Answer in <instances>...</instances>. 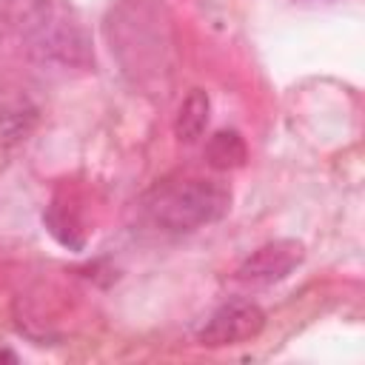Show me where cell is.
Masks as SVG:
<instances>
[{"label": "cell", "mask_w": 365, "mask_h": 365, "mask_svg": "<svg viewBox=\"0 0 365 365\" xmlns=\"http://www.w3.org/2000/svg\"><path fill=\"white\" fill-rule=\"evenodd\" d=\"M0 359H9V362H17V354L9 351V348H0Z\"/></svg>", "instance_id": "cell-9"}, {"label": "cell", "mask_w": 365, "mask_h": 365, "mask_svg": "<svg viewBox=\"0 0 365 365\" xmlns=\"http://www.w3.org/2000/svg\"><path fill=\"white\" fill-rule=\"evenodd\" d=\"M3 17L23 37L31 57L43 63L86 66L91 60L83 29L54 0H3Z\"/></svg>", "instance_id": "cell-1"}, {"label": "cell", "mask_w": 365, "mask_h": 365, "mask_svg": "<svg viewBox=\"0 0 365 365\" xmlns=\"http://www.w3.org/2000/svg\"><path fill=\"white\" fill-rule=\"evenodd\" d=\"M265 325V314L257 302L251 299H228L222 302L208 319L205 325L197 331V339L202 345L220 348V345H240L254 339Z\"/></svg>", "instance_id": "cell-3"}, {"label": "cell", "mask_w": 365, "mask_h": 365, "mask_svg": "<svg viewBox=\"0 0 365 365\" xmlns=\"http://www.w3.org/2000/svg\"><path fill=\"white\" fill-rule=\"evenodd\" d=\"M305 257L302 242L297 240H271L265 245H259L257 251H251L242 265L237 268V279L240 282H251V285H271L285 279Z\"/></svg>", "instance_id": "cell-4"}, {"label": "cell", "mask_w": 365, "mask_h": 365, "mask_svg": "<svg viewBox=\"0 0 365 365\" xmlns=\"http://www.w3.org/2000/svg\"><path fill=\"white\" fill-rule=\"evenodd\" d=\"M37 125V108L29 103H11L0 108V148L23 143Z\"/></svg>", "instance_id": "cell-7"}, {"label": "cell", "mask_w": 365, "mask_h": 365, "mask_svg": "<svg viewBox=\"0 0 365 365\" xmlns=\"http://www.w3.org/2000/svg\"><path fill=\"white\" fill-rule=\"evenodd\" d=\"M208 111H211V100L202 88H191L188 97L182 100L177 120H174V134L180 143H197L208 125Z\"/></svg>", "instance_id": "cell-5"}, {"label": "cell", "mask_w": 365, "mask_h": 365, "mask_svg": "<svg viewBox=\"0 0 365 365\" xmlns=\"http://www.w3.org/2000/svg\"><path fill=\"white\" fill-rule=\"evenodd\" d=\"M43 222H46V228H48L66 248H74V251L83 248V237L77 234V228H74V222L68 220V214H63L57 205H51V208L43 214Z\"/></svg>", "instance_id": "cell-8"}, {"label": "cell", "mask_w": 365, "mask_h": 365, "mask_svg": "<svg viewBox=\"0 0 365 365\" xmlns=\"http://www.w3.org/2000/svg\"><path fill=\"white\" fill-rule=\"evenodd\" d=\"M248 157L245 140L234 131V128H220L217 134L208 137L205 143V160L211 168L217 171H228V168H240Z\"/></svg>", "instance_id": "cell-6"}, {"label": "cell", "mask_w": 365, "mask_h": 365, "mask_svg": "<svg viewBox=\"0 0 365 365\" xmlns=\"http://www.w3.org/2000/svg\"><path fill=\"white\" fill-rule=\"evenodd\" d=\"M231 208V191L217 180H185L154 194L148 214L168 234H191L222 220Z\"/></svg>", "instance_id": "cell-2"}]
</instances>
